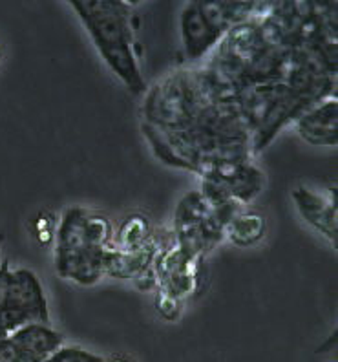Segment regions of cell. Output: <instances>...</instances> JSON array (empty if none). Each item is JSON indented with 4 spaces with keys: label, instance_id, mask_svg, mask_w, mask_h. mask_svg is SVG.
Returning a JSON list of instances; mask_svg holds the SVG:
<instances>
[{
    "label": "cell",
    "instance_id": "6da1fadb",
    "mask_svg": "<svg viewBox=\"0 0 338 362\" xmlns=\"http://www.w3.org/2000/svg\"><path fill=\"white\" fill-rule=\"evenodd\" d=\"M70 6L79 15L112 74L128 92L136 95L145 93L146 84L141 74L130 4L123 0H71Z\"/></svg>",
    "mask_w": 338,
    "mask_h": 362
},
{
    "label": "cell",
    "instance_id": "7a4b0ae2",
    "mask_svg": "<svg viewBox=\"0 0 338 362\" xmlns=\"http://www.w3.org/2000/svg\"><path fill=\"white\" fill-rule=\"evenodd\" d=\"M114 242V226L86 207H70L61 218L55 238V271L61 279L93 286L105 276L106 252Z\"/></svg>",
    "mask_w": 338,
    "mask_h": 362
},
{
    "label": "cell",
    "instance_id": "3957f363",
    "mask_svg": "<svg viewBox=\"0 0 338 362\" xmlns=\"http://www.w3.org/2000/svg\"><path fill=\"white\" fill-rule=\"evenodd\" d=\"M225 101L211 74L180 70L159 81L146 93L145 123L159 130H185L205 108Z\"/></svg>",
    "mask_w": 338,
    "mask_h": 362
},
{
    "label": "cell",
    "instance_id": "277c9868",
    "mask_svg": "<svg viewBox=\"0 0 338 362\" xmlns=\"http://www.w3.org/2000/svg\"><path fill=\"white\" fill-rule=\"evenodd\" d=\"M231 221L216 211L199 190L187 192L174 211L172 233L185 252L205 258L225 240V227Z\"/></svg>",
    "mask_w": 338,
    "mask_h": 362
},
{
    "label": "cell",
    "instance_id": "5b68a950",
    "mask_svg": "<svg viewBox=\"0 0 338 362\" xmlns=\"http://www.w3.org/2000/svg\"><path fill=\"white\" fill-rule=\"evenodd\" d=\"M28 324H52L45 287L33 271L9 269L8 265L0 302V335Z\"/></svg>",
    "mask_w": 338,
    "mask_h": 362
},
{
    "label": "cell",
    "instance_id": "8992f818",
    "mask_svg": "<svg viewBox=\"0 0 338 362\" xmlns=\"http://www.w3.org/2000/svg\"><path fill=\"white\" fill-rule=\"evenodd\" d=\"M181 45L189 62H198L209 55V52L220 45L223 31L212 23L203 11L202 2H190L181 9L180 17Z\"/></svg>",
    "mask_w": 338,
    "mask_h": 362
},
{
    "label": "cell",
    "instance_id": "52a82bcc",
    "mask_svg": "<svg viewBox=\"0 0 338 362\" xmlns=\"http://www.w3.org/2000/svg\"><path fill=\"white\" fill-rule=\"evenodd\" d=\"M291 198L305 223L337 247V189L324 194L309 187H296Z\"/></svg>",
    "mask_w": 338,
    "mask_h": 362
},
{
    "label": "cell",
    "instance_id": "ba28073f",
    "mask_svg": "<svg viewBox=\"0 0 338 362\" xmlns=\"http://www.w3.org/2000/svg\"><path fill=\"white\" fill-rule=\"evenodd\" d=\"M337 95L322 99L294 119V129L303 141L315 146H337L338 143Z\"/></svg>",
    "mask_w": 338,
    "mask_h": 362
},
{
    "label": "cell",
    "instance_id": "9c48e42d",
    "mask_svg": "<svg viewBox=\"0 0 338 362\" xmlns=\"http://www.w3.org/2000/svg\"><path fill=\"white\" fill-rule=\"evenodd\" d=\"M156 252H158V247H156L154 238L150 240L145 247L132 252H119L110 249L106 252L105 276L117 280H136L143 271L152 265Z\"/></svg>",
    "mask_w": 338,
    "mask_h": 362
},
{
    "label": "cell",
    "instance_id": "30bf717a",
    "mask_svg": "<svg viewBox=\"0 0 338 362\" xmlns=\"http://www.w3.org/2000/svg\"><path fill=\"white\" fill-rule=\"evenodd\" d=\"M9 337L40 362L48 361L64 344L62 335L57 329H53L52 324H28L18 327L17 332L9 333Z\"/></svg>",
    "mask_w": 338,
    "mask_h": 362
},
{
    "label": "cell",
    "instance_id": "8fae6325",
    "mask_svg": "<svg viewBox=\"0 0 338 362\" xmlns=\"http://www.w3.org/2000/svg\"><path fill=\"white\" fill-rule=\"evenodd\" d=\"M267 221L262 212L252 209H242L225 227V238L238 247H252L265 238Z\"/></svg>",
    "mask_w": 338,
    "mask_h": 362
},
{
    "label": "cell",
    "instance_id": "7c38bea8",
    "mask_svg": "<svg viewBox=\"0 0 338 362\" xmlns=\"http://www.w3.org/2000/svg\"><path fill=\"white\" fill-rule=\"evenodd\" d=\"M152 226L145 214L134 212L123 220L117 230H114V242L112 249L119 252H132L137 249L145 247L152 240Z\"/></svg>",
    "mask_w": 338,
    "mask_h": 362
},
{
    "label": "cell",
    "instance_id": "4fadbf2b",
    "mask_svg": "<svg viewBox=\"0 0 338 362\" xmlns=\"http://www.w3.org/2000/svg\"><path fill=\"white\" fill-rule=\"evenodd\" d=\"M46 362H108L101 355L88 351V349L79 348V346H64L52 355Z\"/></svg>",
    "mask_w": 338,
    "mask_h": 362
},
{
    "label": "cell",
    "instance_id": "5bb4252c",
    "mask_svg": "<svg viewBox=\"0 0 338 362\" xmlns=\"http://www.w3.org/2000/svg\"><path fill=\"white\" fill-rule=\"evenodd\" d=\"M156 310L165 320H177L183 310V302L172 298L161 291H156Z\"/></svg>",
    "mask_w": 338,
    "mask_h": 362
},
{
    "label": "cell",
    "instance_id": "9a60e30c",
    "mask_svg": "<svg viewBox=\"0 0 338 362\" xmlns=\"http://www.w3.org/2000/svg\"><path fill=\"white\" fill-rule=\"evenodd\" d=\"M6 269H8V262L0 265V302H2V293H4V279H6Z\"/></svg>",
    "mask_w": 338,
    "mask_h": 362
},
{
    "label": "cell",
    "instance_id": "2e32d148",
    "mask_svg": "<svg viewBox=\"0 0 338 362\" xmlns=\"http://www.w3.org/2000/svg\"><path fill=\"white\" fill-rule=\"evenodd\" d=\"M108 362H130V361H128L127 357H114L112 361H108Z\"/></svg>",
    "mask_w": 338,
    "mask_h": 362
},
{
    "label": "cell",
    "instance_id": "e0dca14e",
    "mask_svg": "<svg viewBox=\"0 0 338 362\" xmlns=\"http://www.w3.org/2000/svg\"><path fill=\"white\" fill-rule=\"evenodd\" d=\"M0 59H2V48H0Z\"/></svg>",
    "mask_w": 338,
    "mask_h": 362
},
{
    "label": "cell",
    "instance_id": "ac0fdd59",
    "mask_svg": "<svg viewBox=\"0 0 338 362\" xmlns=\"http://www.w3.org/2000/svg\"><path fill=\"white\" fill-rule=\"evenodd\" d=\"M0 245H2V238H0Z\"/></svg>",
    "mask_w": 338,
    "mask_h": 362
}]
</instances>
